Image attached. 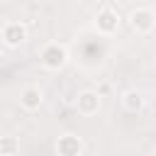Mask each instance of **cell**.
I'll list each match as a JSON object with an SVG mask.
<instances>
[{
    "label": "cell",
    "mask_w": 156,
    "mask_h": 156,
    "mask_svg": "<svg viewBox=\"0 0 156 156\" xmlns=\"http://www.w3.org/2000/svg\"><path fill=\"white\" fill-rule=\"evenodd\" d=\"M39 63L46 71H61L68 63V49L58 41H46L39 49Z\"/></svg>",
    "instance_id": "obj_1"
},
{
    "label": "cell",
    "mask_w": 156,
    "mask_h": 156,
    "mask_svg": "<svg viewBox=\"0 0 156 156\" xmlns=\"http://www.w3.org/2000/svg\"><path fill=\"white\" fill-rule=\"evenodd\" d=\"M127 22H129V27H132L136 34H149V32H154V27H156V15H154L151 7H134V10L129 12Z\"/></svg>",
    "instance_id": "obj_2"
},
{
    "label": "cell",
    "mask_w": 156,
    "mask_h": 156,
    "mask_svg": "<svg viewBox=\"0 0 156 156\" xmlns=\"http://www.w3.org/2000/svg\"><path fill=\"white\" fill-rule=\"evenodd\" d=\"M27 34H29V29H27L24 22H7L0 29V41L10 49H17L27 41Z\"/></svg>",
    "instance_id": "obj_3"
},
{
    "label": "cell",
    "mask_w": 156,
    "mask_h": 156,
    "mask_svg": "<svg viewBox=\"0 0 156 156\" xmlns=\"http://www.w3.org/2000/svg\"><path fill=\"white\" fill-rule=\"evenodd\" d=\"M95 29H98V34H102V37H112V34L119 29V15H117V10H112L110 5L100 7V12H98V17H95Z\"/></svg>",
    "instance_id": "obj_4"
},
{
    "label": "cell",
    "mask_w": 156,
    "mask_h": 156,
    "mask_svg": "<svg viewBox=\"0 0 156 156\" xmlns=\"http://www.w3.org/2000/svg\"><path fill=\"white\" fill-rule=\"evenodd\" d=\"M76 110L83 117H93L100 110V93L98 90H80L76 95Z\"/></svg>",
    "instance_id": "obj_5"
},
{
    "label": "cell",
    "mask_w": 156,
    "mask_h": 156,
    "mask_svg": "<svg viewBox=\"0 0 156 156\" xmlns=\"http://www.w3.org/2000/svg\"><path fill=\"white\" fill-rule=\"evenodd\" d=\"M56 154L58 156H80L83 154V139L78 134H71V132L61 134L56 139Z\"/></svg>",
    "instance_id": "obj_6"
},
{
    "label": "cell",
    "mask_w": 156,
    "mask_h": 156,
    "mask_svg": "<svg viewBox=\"0 0 156 156\" xmlns=\"http://www.w3.org/2000/svg\"><path fill=\"white\" fill-rule=\"evenodd\" d=\"M41 102H44V90H41L39 85H27V88H22V93H20V105H22L27 112L39 110Z\"/></svg>",
    "instance_id": "obj_7"
},
{
    "label": "cell",
    "mask_w": 156,
    "mask_h": 156,
    "mask_svg": "<svg viewBox=\"0 0 156 156\" xmlns=\"http://www.w3.org/2000/svg\"><path fill=\"white\" fill-rule=\"evenodd\" d=\"M119 100H122V107H124L127 112H139V110L146 105L144 93H141V90H134V88H132V90H124Z\"/></svg>",
    "instance_id": "obj_8"
},
{
    "label": "cell",
    "mask_w": 156,
    "mask_h": 156,
    "mask_svg": "<svg viewBox=\"0 0 156 156\" xmlns=\"http://www.w3.org/2000/svg\"><path fill=\"white\" fill-rule=\"evenodd\" d=\"M20 154V139L12 134L0 136V156H17Z\"/></svg>",
    "instance_id": "obj_9"
}]
</instances>
